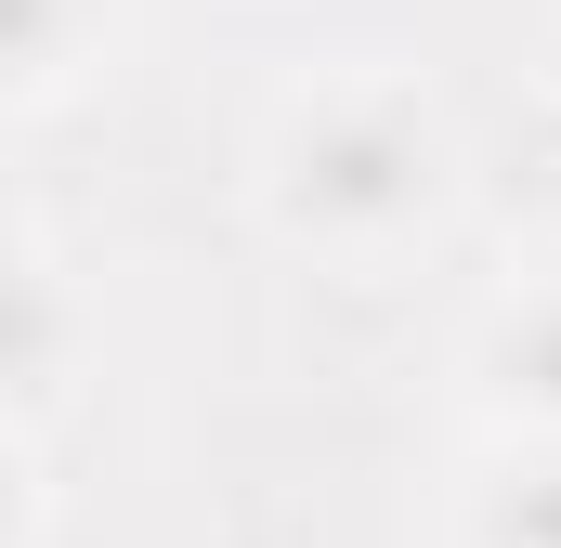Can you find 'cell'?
Masks as SVG:
<instances>
[{
	"instance_id": "1",
	"label": "cell",
	"mask_w": 561,
	"mask_h": 548,
	"mask_svg": "<svg viewBox=\"0 0 561 548\" xmlns=\"http://www.w3.org/2000/svg\"><path fill=\"white\" fill-rule=\"evenodd\" d=\"M457 157H444V118L419 92H313L287 105L275 144H262V209L300 249H340V262H379L405 249L431 209H444Z\"/></svg>"
},
{
	"instance_id": "2",
	"label": "cell",
	"mask_w": 561,
	"mask_h": 548,
	"mask_svg": "<svg viewBox=\"0 0 561 548\" xmlns=\"http://www.w3.org/2000/svg\"><path fill=\"white\" fill-rule=\"evenodd\" d=\"M470 392H483V418H510L523 444H561V274L483 313V340H470Z\"/></svg>"
},
{
	"instance_id": "3",
	"label": "cell",
	"mask_w": 561,
	"mask_h": 548,
	"mask_svg": "<svg viewBox=\"0 0 561 548\" xmlns=\"http://www.w3.org/2000/svg\"><path fill=\"white\" fill-rule=\"evenodd\" d=\"M457 536L470 548H561V444H510V457L470 483Z\"/></svg>"
},
{
	"instance_id": "4",
	"label": "cell",
	"mask_w": 561,
	"mask_h": 548,
	"mask_svg": "<svg viewBox=\"0 0 561 548\" xmlns=\"http://www.w3.org/2000/svg\"><path fill=\"white\" fill-rule=\"evenodd\" d=\"M92 53H105V13H79V0H13V105H53Z\"/></svg>"
},
{
	"instance_id": "5",
	"label": "cell",
	"mask_w": 561,
	"mask_h": 548,
	"mask_svg": "<svg viewBox=\"0 0 561 548\" xmlns=\"http://www.w3.org/2000/svg\"><path fill=\"white\" fill-rule=\"evenodd\" d=\"M549 132H561V79H549Z\"/></svg>"
}]
</instances>
